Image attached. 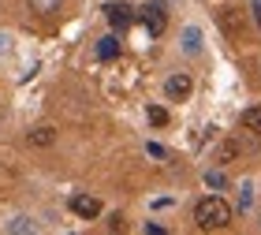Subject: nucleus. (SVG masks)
Instances as JSON below:
<instances>
[{"label":"nucleus","mask_w":261,"mask_h":235,"mask_svg":"<svg viewBox=\"0 0 261 235\" xmlns=\"http://www.w3.org/2000/svg\"><path fill=\"white\" fill-rule=\"evenodd\" d=\"M109 228H112V231H120V228H123V217H120V213H112V220H109Z\"/></svg>","instance_id":"obj_19"},{"label":"nucleus","mask_w":261,"mask_h":235,"mask_svg":"<svg viewBox=\"0 0 261 235\" xmlns=\"http://www.w3.org/2000/svg\"><path fill=\"white\" fill-rule=\"evenodd\" d=\"M34 11H41V15H56L60 11V0H30Z\"/></svg>","instance_id":"obj_11"},{"label":"nucleus","mask_w":261,"mask_h":235,"mask_svg":"<svg viewBox=\"0 0 261 235\" xmlns=\"http://www.w3.org/2000/svg\"><path fill=\"white\" fill-rule=\"evenodd\" d=\"M183 49L187 53H201V34H198V27H187L183 30Z\"/></svg>","instance_id":"obj_9"},{"label":"nucleus","mask_w":261,"mask_h":235,"mask_svg":"<svg viewBox=\"0 0 261 235\" xmlns=\"http://www.w3.org/2000/svg\"><path fill=\"white\" fill-rule=\"evenodd\" d=\"M27 142L30 146H53L56 142V131H53V127H38V131L27 135Z\"/></svg>","instance_id":"obj_8"},{"label":"nucleus","mask_w":261,"mask_h":235,"mask_svg":"<svg viewBox=\"0 0 261 235\" xmlns=\"http://www.w3.org/2000/svg\"><path fill=\"white\" fill-rule=\"evenodd\" d=\"M220 27H224V34H228V38H243V11L239 8H220Z\"/></svg>","instance_id":"obj_4"},{"label":"nucleus","mask_w":261,"mask_h":235,"mask_svg":"<svg viewBox=\"0 0 261 235\" xmlns=\"http://www.w3.org/2000/svg\"><path fill=\"white\" fill-rule=\"evenodd\" d=\"M120 56V41L116 38H101L97 41V60H116Z\"/></svg>","instance_id":"obj_7"},{"label":"nucleus","mask_w":261,"mask_h":235,"mask_svg":"<svg viewBox=\"0 0 261 235\" xmlns=\"http://www.w3.org/2000/svg\"><path fill=\"white\" fill-rule=\"evenodd\" d=\"M250 11H254V22H257V30H261V0H254Z\"/></svg>","instance_id":"obj_18"},{"label":"nucleus","mask_w":261,"mask_h":235,"mask_svg":"<svg viewBox=\"0 0 261 235\" xmlns=\"http://www.w3.org/2000/svg\"><path fill=\"white\" fill-rule=\"evenodd\" d=\"M105 19L112 22V30H127L130 22H135V11H130L127 4H109L105 8Z\"/></svg>","instance_id":"obj_5"},{"label":"nucleus","mask_w":261,"mask_h":235,"mask_svg":"<svg viewBox=\"0 0 261 235\" xmlns=\"http://www.w3.org/2000/svg\"><path fill=\"white\" fill-rule=\"evenodd\" d=\"M194 220H198V228H201V231L228 228V224H231V205L224 202V198L209 194V198H201V202L194 205Z\"/></svg>","instance_id":"obj_1"},{"label":"nucleus","mask_w":261,"mask_h":235,"mask_svg":"<svg viewBox=\"0 0 261 235\" xmlns=\"http://www.w3.org/2000/svg\"><path fill=\"white\" fill-rule=\"evenodd\" d=\"M71 213L82 217V220H93V217L101 213V202L93 194H75V198H71Z\"/></svg>","instance_id":"obj_3"},{"label":"nucleus","mask_w":261,"mask_h":235,"mask_svg":"<svg viewBox=\"0 0 261 235\" xmlns=\"http://www.w3.org/2000/svg\"><path fill=\"white\" fill-rule=\"evenodd\" d=\"M243 127L254 131V135H261V109H246L243 112Z\"/></svg>","instance_id":"obj_10"},{"label":"nucleus","mask_w":261,"mask_h":235,"mask_svg":"<svg viewBox=\"0 0 261 235\" xmlns=\"http://www.w3.org/2000/svg\"><path fill=\"white\" fill-rule=\"evenodd\" d=\"M8 53V38H0V56H4Z\"/></svg>","instance_id":"obj_20"},{"label":"nucleus","mask_w":261,"mask_h":235,"mask_svg":"<svg viewBox=\"0 0 261 235\" xmlns=\"http://www.w3.org/2000/svg\"><path fill=\"white\" fill-rule=\"evenodd\" d=\"M205 183H209V187H217V191H220V187L228 183V179H224V172H217V168H213V172H205Z\"/></svg>","instance_id":"obj_16"},{"label":"nucleus","mask_w":261,"mask_h":235,"mask_svg":"<svg viewBox=\"0 0 261 235\" xmlns=\"http://www.w3.org/2000/svg\"><path fill=\"white\" fill-rule=\"evenodd\" d=\"M142 27H146L149 38H161L164 27H168V15H164V4H146L142 8Z\"/></svg>","instance_id":"obj_2"},{"label":"nucleus","mask_w":261,"mask_h":235,"mask_svg":"<svg viewBox=\"0 0 261 235\" xmlns=\"http://www.w3.org/2000/svg\"><path fill=\"white\" fill-rule=\"evenodd\" d=\"M254 205V183H243V191H239V209H250Z\"/></svg>","instance_id":"obj_15"},{"label":"nucleus","mask_w":261,"mask_h":235,"mask_svg":"<svg viewBox=\"0 0 261 235\" xmlns=\"http://www.w3.org/2000/svg\"><path fill=\"white\" fill-rule=\"evenodd\" d=\"M8 231H15V235H22V231H34V220H30V217H15V220L8 224Z\"/></svg>","instance_id":"obj_14"},{"label":"nucleus","mask_w":261,"mask_h":235,"mask_svg":"<svg viewBox=\"0 0 261 235\" xmlns=\"http://www.w3.org/2000/svg\"><path fill=\"white\" fill-rule=\"evenodd\" d=\"M235 153H239V142H224V146L217 149V161H220V164H228Z\"/></svg>","instance_id":"obj_13"},{"label":"nucleus","mask_w":261,"mask_h":235,"mask_svg":"<svg viewBox=\"0 0 261 235\" xmlns=\"http://www.w3.org/2000/svg\"><path fill=\"white\" fill-rule=\"evenodd\" d=\"M164 93H168L172 101H183V97H191V79H187V75H172L168 82H164Z\"/></svg>","instance_id":"obj_6"},{"label":"nucleus","mask_w":261,"mask_h":235,"mask_svg":"<svg viewBox=\"0 0 261 235\" xmlns=\"http://www.w3.org/2000/svg\"><path fill=\"white\" fill-rule=\"evenodd\" d=\"M146 116H149V123H153V127H164V123H168V112H164L161 105H149Z\"/></svg>","instance_id":"obj_12"},{"label":"nucleus","mask_w":261,"mask_h":235,"mask_svg":"<svg viewBox=\"0 0 261 235\" xmlns=\"http://www.w3.org/2000/svg\"><path fill=\"white\" fill-rule=\"evenodd\" d=\"M146 153H149V157H164V146H157V142H149V146H146Z\"/></svg>","instance_id":"obj_17"}]
</instances>
